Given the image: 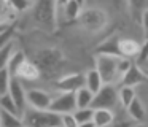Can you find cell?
Returning a JSON list of instances; mask_svg holds the SVG:
<instances>
[{"label":"cell","instance_id":"1","mask_svg":"<svg viewBox=\"0 0 148 127\" xmlns=\"http://www.w3.org/2000/svg\"><path fill=\"white\" fill-rule=\"evenodd\" d=\"M35 65L38 67L42 78L45 79H53L58 78L61 72L65 67V56L61 53L58 48H45V49L38 51L34 59Z\"/></svg>","mask_w":148,"mask_h":127},{"label":"cell","instance_id":"2","mask_svg":"<svg viewBox=\"0 0 148 127\" xmlns=\"http://www.w3.org/2000/svg\"><path fill=\"white\" fill-rule=\"evenodd\" d=\"M32 18L37 24L45 30H54L58 25V11H56V2L51 0H42L35 2L32 8Z\"/></svg>","mask_w":148,"mask_h":127},{"label":"cell","instance_id":"3","mask_svg":"<svg viewBox=\"0 0 148 127\" xmlns=\"http://www.w3.org/2000/svg\"><path fill=\"white\" fill-rule=\"evenodd\" d=\"M26 127H62V116L51 110H26Z\"/></svg>","mask_w":148,"mask_h":127},{"label":"cell","instance_id":"4","mask_svg":"<svg viewBox=\"0 0 148 127\" xmlns=\"http://www.w3.org/2000/svg\"><path fill=\"white\" fill-rule=\"evenodd\" d=\"M118 59L119 57H112V56H96V70L99 72L103 84H112L115 76L118 75Z\"/></svg>","mask_w":148,"mask_h":127},{"label":"cell","instance_id":"5","mask_svg":"<svg viewBox=\"0 0 148 127\" xmlns=\"http://www.w3.org/2000/svg\"><path fill=\"white\" fill-rule=\"evenodd\" d=\"M78 21H80V24L83 25L86 30L99 32V30H102L107 24V14L102 10L88 8V10H83V13H81Z\"/></svg>","mask_w":148,"mask_h":127},{"label":"cell","instance_id":"6","mask_svg":"<svg viewBox=\"0 0 148 127\" xmlns=\"http://www.w3.org/2000/svg\"><path fill=\"white\" fill-rule=\"evenodd\" d=\"M118 98L119 92H116V89L112 84H103V87L94 95L91 108L92 110H112Z\"/></svg>","mask_w":148,"mask_h":127},{"label":"cell","instance_id":"7","mask_svg":"<svg viewBox=\"0 0 148 127\" xmlns=\"http://www.w3.org/2000/svg\"><path fill=\"white\" fill-rule=\"evenodd\" d=\"M49 110L58 114H72L78 110L77 107V95L75 92H61L59 95L53 97V103Z\"/></svg>","mask_w":148,"mask_h":127},{"label":"cell","instance_id":"8","mask_svg":"<svg viewBox=\"0 0 148 127\" xmlns=\"http://www.w3.org/2000/svg\"><path fill=\"white\" fill-rule=\"evenodd\" d=\"M56 87L61 92H75L77 94L80 89L86 87V76L81 73H73V75H65L56 81Z\"/></svg>","mask_w":148,"mask_h":127},{"label":"cell","instance_id":"9","mask_svg":"<svg viewBox=\"0 0 148 127\" xmlns=\"http://www.w3.org/2000/svg\"><path fill=\"white\" fill-rule=\"evenodd\" d=\"M27 94V103L34 110H49L53 103V97L48 92L42 91V89H30L26 92Z\"/></svg>","mask_w":148,"mask_h":127},{"label":"cell","instance_id":"10","mask_svg":"<svg viewBox=\"0 0 148 127\" xmlns=\"http://www.w3.org/2000/svg\"><path fill=\"white\" fill-rule=\"evenodd\" d=\"M8 94L11 95L13 102L16 103L18 110H19L21 114L26 113V100H27V94H24V89H23V84L18 78H13L11 79V84H10V91Z\"/></svg>","mask_w":148,"mask_h":127},{"label":"cell","instance_id":"11","mask_svg":"<svg viewBox=\"0 0 148 127\" xmlns=\"http://www.w3.org/2000/svg\"><path fill=\"white\" fill-rule=\"evenodd\" d=\"M16 78L18 79H26V81H35V79L42 78V73H40L38 67L35 65V62L26 60V62L19 67V70H18Z\"/></svg>","mask_w":148,"mask_h":127},{"label":"cell","instance_id":"12","mask_svg":"<svg viewBox=\"0 0 148 127\" xmlns=\"http://www.w3.org/2000/svg\"><path fill=\"white\" fill-rule=\"evenodd\" d=\"M147 75L138 68L137 65H132L131 70L126 73L124 76H121V84L126 86V87H134V86L140 84V83L147 81Z\"/></svg>","mask_w":148,"mask_h":127},{"label":"cell","instance_id":"13","mask_svg":"<svg viewBox=\"0 0 148 127\" xmlns=\"http://www.w3.org/2000/svg\"><path fill=\"white\" fill-rule=\"evenodd\" d=\"M97 53L102 56H112V57H123L119 53V38L112 37L97 48Z\"/></svg>","mask_w":148,"mask_h":127},{"label":"cell","instance_id":"14","mask_svg":"<svg viewBox=\"0 0 148 127\" xmlns=\"http://www.w3.org/2000/svg\"><path fill=\"white\" fill-rule=\"evenodd\" d=\"M140 49H142V46L135 40H131V38L119 40V53H121L123 57H127V59H131V57H134V56L138 57Z\"/></svg>","mask_w":148,"mask_h":127},{"label":"cell","instance_id":"15","mask_svg":"<svg viewBox=\"0 0 148 127\" xmlns=\"http://www.w3.org/2000/svg\"><path fill=\"white\" fill-rule=\"evenodd\" d=\"M84 76H86V89H89V91L96 95L97 92L103 87V81H102V78H100L99 72H97L96 68L88 70V72L84 73Z\"/></svg>","mask_w":148,"mask_h":127},{"label":"cell","instance_id":"16","mask_svg":"<svg viewBox=\"0 0 148 127\" xmlns=\"http://www.w3.org/2000/svg\"><path fill=\"white\" fill-rule=\"evenodd\" d=\"M115 121L112 110H96L94 113V124L96 127H110Z\"/></svg>","mask_w":148,"mask_h":127},{"label":"cell","instance_id":"17","mask_svg":"<svg viewBox=\"0 0 148 127\" xmlns=\"http://www.w3.org/2000/svg\"><path fill=\"white\" fill-rule=\"evenodd\" d=\"M81 13H83V3H81V2H75V0H70V2L65 3V16H67L69 21L80 19Z\"/></svg>","mask_w":148,"mask_h":127},{"label":"cell","instance_id":"18","mask_svg":"<svg viewBox=\"0 0 148 127\" xmlns=\"http://www.w3.org/2000/svg\"><path fill=\"white\" fill-rule=\"evenodd\" d=\"M77 107L78 108H91L92 105V100H94V94L89 91V89L83 87L77 92Z\"/></svg>","mask_w":148,"mask_h":127},{"label":"cell","instance_id":"19","mask_svg":"<svg viewBox=\"0 0 148 127\" xmlns=\"http://www.w3.org/2000/svg\"><path fill=\"white\" fill-rule=\"evenodd\" d=\"M24 62H26V57H24V54L21 53V51H18V53L13 54V57L10 59L8 65L5 67V68H8V72H10V75H11V78H16L18 70H19V67L23 65Z\"/></svg>","mask_w":148,"mask_h":127},{"label":"cell","instance_id":"20","mask_svg":"<svg viewBox=\"0 0 148 127\" xmlns=\"http://www.w3.org/2000/svg\"><path fill=\"white\" fill-rule=\"evenodd\" d=\"M0 122H2V127H23L24 126V121L19 116H14V114L3 110H2V114H0Z\"/></svg>","mask_w":148,"mask_h":127},{"label":"cell","instance_id":"21","mask_svg":"<svg viewBox=\"0 0 148 127\" xmlns=\"http://www.w3.org/2000/svg\"><path fill=\"white\" fill-rule=\"evenodd\" d=\"M127 113L131 114L132 119L138 121V122H142V121L145 119V108H143V105H142V102L138 100V98H135L131 103V107L127 108Z\"/></svg>","mask_w":148,"mask_h":127},{"label":"cell","instance_id":"22","mask_svg":"<svg viewBox=\"0 0 148 127\" xmlns=\"http://www.w3.org/2000/svg\"><path fill=\"white\" fill-rule=\"evenodd\" d=\"M0 107H2V110H3V111H8V113L14 114V116H19V117H21L19 110H18L16 103L13 102V98H11L10 94L0 95Z\"/></svg>","mask_w":148,"mask_h":127},{"label":"cell","instance_id":"23","mask_svg":"<svg viewBox=\"0 0 148 127\" xmlns=\"http://www.w3.org/2000/svg\"><path fill=\"white\" fill-rule=\"evenodd\" d=\"M135 92H134V87H126V86H123L121 91H119V102H121V105L127 110L129 107H131V103L135 100Z\"/></svg>","mask_w":148,"mask_h":127},{"label":"cell","instance_id":"24","mask_svg":"<svg viewBox=\"0 0 148 127\" xmlns=\"http://www.w3.org/2000/svg\"><path fill=\"white\" fill-rule=\"evenodd\" d=\"M94 113H96V110H92V108H78L73 114L77 117L78 124H84V122H92Z\"/></svg>","mask_w":148,"mask_h":127},{"label":"cell","instance_id":"25","mask_svg":"<svg viewBox=\"0 0 148 127\" xmlns=\"http://www.w3.org/2000/svg\"><path fill=\"white\" fill-rule=\"evenodd\" d=\"M11 79H13V78H11L8 68H0V94H2V95L8 94Z\"/></svg>","mask_w":148,"mask_h":127},{"label":"cell","instance_id":"26","mask_svg":"<svg viewBox=\"0 0 148 127\" xmlns=\"http://www.w3.org/2000/svg\"><path fill=\"white\" fill-rule=\"evenodd\" d=\"M13 54H14L13 53V41L10 44H7V46L0 48V68H5L8 65V62L13 57Z\"/></svg>","mask_w":148,"mask_h":127},{"label":"cell","instance_id":"27","mask_svg":"<svg viewBox=\"0 0 148 127\" xmlns=\"http://www.w3.org/2000/svg\"><path fill=\"white\" fill-rule=\"evenodd\" d=\"M132 65H134V64L131 62V59H127V57H119L118 59V73L121 76H124L126 73L131 70Z\"/></svg>","mask_w":148,"mask_h":127},{"label":"cell","instance_id":"28","mask_svg":"<svg viewBox=\"0 0 148 127\" xmlns=\"http://www.w3.org/2000/svg\"><path fill=\"white\" fill-rule=\"evenodd\" d=\"M11 3H13L14 10H16L18 13L26 11V10H29V8H34V5H35V2H24V0H13Z\"/></svg>","mask_w":148,"mask_h":127},{"label":"cell","instance_id":"29","mask_svg":"<svg viewBox=\"0 0 148 127\" xmlns=\"http://www.w3.org/2000/svg\"><path fill=\"white\" fill-rule=\"evenodd\" d=\"M80 124H78L77 117H75V114H62V127H78Z\"/></svg>","mask_w":148,"mask_h":127},{"label":"cell","instance_id":"30","mask_svg":"<svg viewBox=\"0 0 148 127\" xmlns=\"http://www.w3.org/2000/svg\"><path fill=\"white\" fill-rule=\"evenodd\" d=\"M145 60H148V35L145 38V43L142 44L140 54H138V62H145Z\"/></svg>","mask_w":148,"mask_h":127},{"label":"cell","instance_id":"31","mask_svg":"<svg viewBox=\"0 0 148 127\" xmlns=\"http://www.w3.org/2000/svg\"><path fill=\"white\" fill-rule=\"evenodd\" d=\"M142 24H143L145 30H148V8L143 11V14H142Z\"/></svg>","mask_w":148,"mask_h":127},{"label":"cell","instance_id":"32","mask_svg":"<svg viewBox=\"0 0 148 127\" xmlns=\"http://www.w3.org/2000/svg\"><path fill=\"white\" fill-rule=\"evenodd\" d=\"M110 127H129L127 122H118V124H112Z\"/></svg>","mask_w":148,"mask_h":127},{"label":"cell","instance_id":"33","mask_svg":"<svg viewBox=\"0 0 148 127\" xmlns=\"http://www.w3.org/2000/svg\"><path fill=\"white\" fill-rule=\"evenodd\" d=\"M78 127H96V124H94V121H92V122H84V124H80Z\"/></svg>","mask_w":148,"mask_h":127},{"label":"cell","instance_id":"34","mask_svg":"<svg viewBox=\"0 0 148 127\" xmlns=\"http://www.w3.org/2000/svg\"><path fill=\"white\" fill-rule=\"evenodd\" d=\"M135 127H148V126H145V124H138V126H135Z\"/></svg>","mask_w":148,"mask_h":127}]
</instances>
